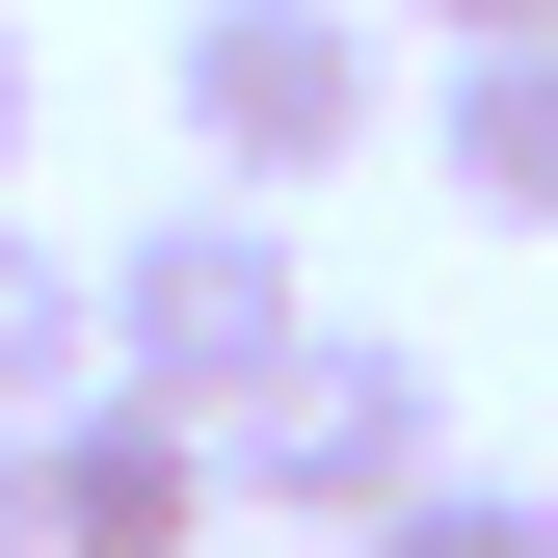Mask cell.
Listing matches in <instances>:
<instances>
[{"label":"cell","mask_w":558,"mask_h":558,"mask_svg":"<svg viewBox=\"0 0 558 558\" xmlns=\"http://www.w3.org/2000/svg\"><path fill=\"white\" fill-rule=\"evenodd\" d=\"M293 345H319V293H293V186H186V214L107 240V373H133V399L240 426Z\"/></svg>","instance_id":"6da1fadb"},{"label":"cell","mask_w":558,"mask_h":558,"mask_svg":"<svg viewBox=\"0 0 558 558\" xmlns=\"http://www.w3.org/2000/svg\"><path fill=\"white\" fill-rule=\"evenodd\" d=\"M160 107H186L214 186H345L373 107H399V53H373V0H186V27H160Z\"/></svg>","instance_id":"7a4b0ae2"},{"label":"cell","mask_w":558,"mask_h":558,"mask_svg":"<svg viewBox=\"0 0 558 558\" xmlns=\"http://www.w3.org/2000/svg\"><path fill=\"white\" fill-rule=\"evenodd\" d=\"M214 452H240V506H266V532H373V506H426V478H452V373H426L399 319H319Z\"/></svg>","instance_id":"3957f363"},{"label":"cell","mask_w":558,"mask_h":558,"mask_svg":"<svg viewBox=\"0 0 558 558\" xmlns=\"http://www.w3.org/2000/svg\"><path fill=\"white\" fill-rule=\"evenodd\" d=\"M214 506H240V452L186 399H133V373H81L27 426V558H214Z\"/></svg>","instance_id":"277c9868"},{"label":"cell","mask_w":558,"mask_h":558,"mask_svg":"<svg viewBox=\"0 0 558 558\" xmlns=\"http://www.w3.org/2000/svg\"><path fill=\"white\" fill-rule=\"evenodd\" d=\"M426 160H452V214H478V240H558V27L452 53V81H426Z\"/></svg>","instance_id":"5b68a950"},{"label":"cell","mask_w":558,"mask_h":558,"mask_svg":"<svg viewBox=\"0 0 558 558\" xmlns=\"http://www.w3.org/2000/svg\"><path fill=\"white\" fill-rule=\"evenodd\" d=\"M81 373H107V266H53L27 214H0V426H53Z\"/></svg>","instance_id":"8992f818"},{"label":"cell","mask_w":558,"mask_h":558,"mask_svg":"<svg viewBox=\"0 0 558 558\" xmlns=\"http://www.w3.org/2000/svg\"><path fill=\"white\" fill-rule=\"evenodd\" d=\"M345 558H558V506H532V478H426V506H373Z\"/></svg>","instance_id":"52a82bcc"},{"label":"cell","mask_w":558,"mask_h":558,"mask_svg":"<svg viewBox=\"0 0 558 558\" xmlns=\"http://www.w3.org/2000/svg\"><path fill=\"white\" fill-rule=\"evenodd\" d=\"M27 133H53V81H27V27H0V186H27Z\"/></svg>","instance_id":"ba28073f"},{"label":"cell","mask_w":558,"mask_h":558,"mask_svg":"<svg viewBox=\"0 0 558 558\" xmlns=\"http://www.w3.org/2000/svg\"><path fill=\"white\" fill-rule=\"evenodd\" d=\"M426 27H452V53H506V27H558V0H426Z\"/></svg>","instance_id":"9c48e42d"},{"label":"cell","mask_w":558,"mask_h":558,"mask_svg":"<svg viewBox=\"0 0 558 558\" xmlns=\"http://www.w3.org/2000/svg\"><path fill=\"white\" fill-rule=\"evenodd\" d=\"M0 558H27V426H0Z\"/></svg>","instance_id":"30bf717a"}]
</instances>
